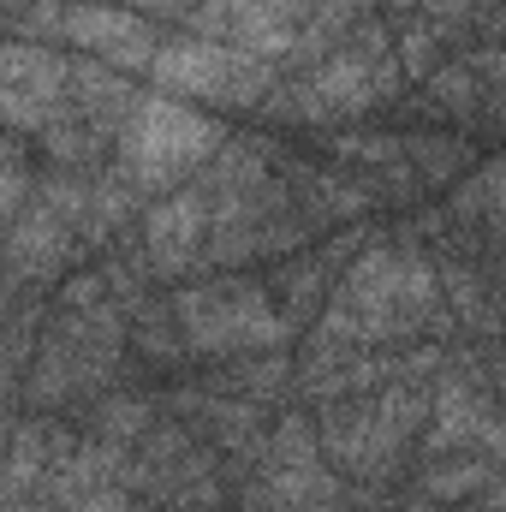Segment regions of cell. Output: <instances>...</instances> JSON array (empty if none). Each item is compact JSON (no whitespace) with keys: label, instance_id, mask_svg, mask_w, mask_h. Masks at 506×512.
I'll return each instance as SVG.
<instances>
[{"label":"cell","instance_id":"6da1fadb","mask_svg":"<svg viewBox=\"0 0 506 512\" xmlns=\"http://www.w3.org/2000/svg\"><path fill=\"white\" fill-rule=\"evenodd\" d=\"M120 143H126L131 179L137 185H167L179 173H191L203 155L221 149V131L203 114L173 108V96H131L126 120H120Z\"/></svg>","mask_w":506,"mask_h":512},{"label":"cell","instance_id":"7a4b0ae2","mask_svg":"<svg viewBox=\"0 0 506 512\" xmlns=\"http://www.w3.org/2000/svg\"><path fill=\"white\" fill-rule=\"evenodd\" d=\"M173 316L185 328V340L197 352H256L280 340V316L268 310V292L251 280H209V286H185L173 298Z\"/></svg>","mask_w":506,"mask_h":512},{"label":"cell","instance_id":"3957f363","mask_svg":"<svg viewBox=\"0 0 506 512\" xmlns=\"http://www.w3.org/2000/svg\"><path fill=\"white\" fill-rule=\"evenodd\" d=\"M149 66L161 96H203V102H256L274 78V66H262L233 42H167L155 48Z\"/></svg>","mask_w":506,"mask_h":512},{"label":"cell","instance_id":"277c9868","mask_svg":"<svg viewBox=\"0 0 506 512\" xmlns=\"http://www.w3.org/2000/svg\"><path fill=\"white\" fill-rule=\"evenodd\" d=\"M411 423H417V393H381L370 405L328 417V447L352 471H387L411 441Z\"/></svg>","mask_w":506,"mask_h":512},{"label":"cell","instance_id":"5b68a950","mask_svg":"<svg viewBox=\"0 0 506 512\" xmlns=\"http://www.w3.org/2000/svg\"><path fill=\"white\" fill-rule=\"evenodd\" d=\"M66 36L90 54H102L108 66H149L155 60V36L143 18H131L114 0H78L66 6Z\"/></svg>","mask_w":506,"mask_h":512},{"label":"cell","instance_id":"8992f818","mask_svg":"<svg viewBox=\"0 0 506 512\" xmlns=\"http://www.w3.org/2000/svg\"><path fill=\"white\" fill-rule=\"evenodd\" d=\"M143 239H149V256H155L161 274L191 268L197 251H203V239H209V203H203V191H173V197H161V203L149 209V221H143Z\"/></svg>","mask_w":506,"mask_h":512},{"label":"cell","instance_id":"52a82bcc","mask_svg":"<svg viewBox=\"0 0 506 512\" xmlns=\"http://www.w3.org/2000/svg\"><path fill=\"white\" fill-rule=\"evenodd\" d=\"M12 262L24 280H48L72 262V221H60L42 197L12 215Z\"/></svg>","mask_w":506,"mask_h":512},{"label":"cell","instance_id":"ba28073f","mask_svg":"<svg viewBox=\"0 0 506 512\" xmlns=\"http://www.w3.org/2000/svg\"><path fill=\"white\" fill-rule=\"evenodd\" d=\"M114 477H126V459L108 441H96V447H66L60 465H54V477H48V489H54L60 507H78L84 495L114 489Z\"/></svg>","mask_w":506,"mask_h":512},{"label":"cell","instance_id":"9c48e42d","mask_svg":"<svg viewBox=\"0 0 506 512\" xmlns=\"http://www.w3.org/2000/svg\"><path fill=\"white\" fill-rule=\"evenodd\" d=\"M54 453H66V441L54 435V429H18V441H12V459H6V489H24V483H36L42 471H48V459Z\"/></svg>","mask_w":506,"mask_h":512},{"label":"cell","instance_id":"30bf717a","mask_svg":"<svg viewBox=\"0 0 506 512\" xmlns=\"http://www.w3.org/2000/svg\"><path fill=\"white\" fill-rule=\"evenodd\" d=\"M215 179H221V191H245V185H256V179H262V143H256V137H233V143H221Z\"/></svg>","mask_w":506,"mask_h":512},{"label":"cell","instance_id":"8fae6325","mask_svg":"<svg viewBox=\"0 0 506 512\" xmlns=\"http://www.w3.org/2000/svg\"><path fill=\"white\" fill-rule=\"evenodd\" d=\"M435 54H441V24L435 18H411V30L399 36V66L411 78H423V72H435Z\"/></svg>","mask_w":506,"mask_h":512},{"label":"cell","instance_id":"7c38bea8","mask_svg":"<svg viewBox=\"0 0 506 512\" xmlns=\"http://www.w3.org/2000/svg\"><path fill=\"white\" fill-rule=\"evenodd\" d=\"M495 471L489 465H447V471H429V495L435 501H459L465 489H483Z\"/></svg>","mask_w":506,"mask_h":512},{"label":"cell","instance_id":"4fadbf2b","mask_svg":"<svg viewBox=\"0 0 506 512\" xmlns=\"http://www.w3.org/2000/svg\"><path fill=\"white\" fill-rule=\"evenodd\" d=\"M143 423H149V405H143V399H114V405L102 411V435H108V441H131Z\"/></svg>","mask_w":506,"mask_h":512},{"label":"cell","instance_id":"5bb4252c","mask_svg":"<svg viewBox=\"0 0 506 512\" xmlns=\"http://www.w3.org/2000/svg\"><path fill=\"white\" fill-rule=\"evenodd\" d=\"M54 30H66V6H60V0L24 6V36H54Z\"/></svg>","mask_w":506,"mask_h":512},{"label":"cell","instance_id":"9a60e30c","mask_svg":"<svg viewBox=\"0 0 506 512\" xmlns=\"http://www.w3.org/2000/svg\"><path fill=\"white\" fill-rule=\"evenodd\" d=\"M435 96L465 108V102L477 96V84H471V66H441V72H435Z\"/></svg>","mask_w":506,"mask_h":512},{"label":"cell","instance_id":"2e32d148","mask_svg":"<svg viewBox=\"0 0 506 512\" xmlns=\"http://www.w3.org/2000/svg\"><path fill=\"white\" fill-rule=\"evenodd\" d=\"M24 191H30L24 173H18V167H0V221H12V215L24 209Z\"/></svg>","mask_w":506,"mask_h":512},{"label":"cell","instance_id":"e0dca14e","mask_svg":"<svg viewBox=\"0 0 506 512\" xmlns=\"http://www.w3.org/2000/svg\"><path fill=\"white\" fill-rule=\"evenodd\" d=\"M78 512H131V501H126V489L114 483V489H96V495H84V501H78Z\"/></svg>","mask_w":506,"mask_h":512},{"label":"cell","instance_id":"ac0fdd59","mask_svg":"<svg viewBox=\"0 0 506 512\" xmlns=\"http://www.w3.org/2000/svg\"><path fill=\"white\" fill-rule=\"evenodd\" d=\"M0 512H30V507H0Z\"/></svg>","mask_w":506,"mask_h":512},{"label":"cell","instance_id":"d6986e66","mask_svg":"<svg viewBox=\"0 0 506 512\" xmlns=\"http://www.w3.org/2000/svg\"><path fill=\"white\" fill-rule=\"evenodd\" d=\"M393 6H411V0H393Z\"/></svg>","mask_w":506,"mask_h":512}]
</instances>
